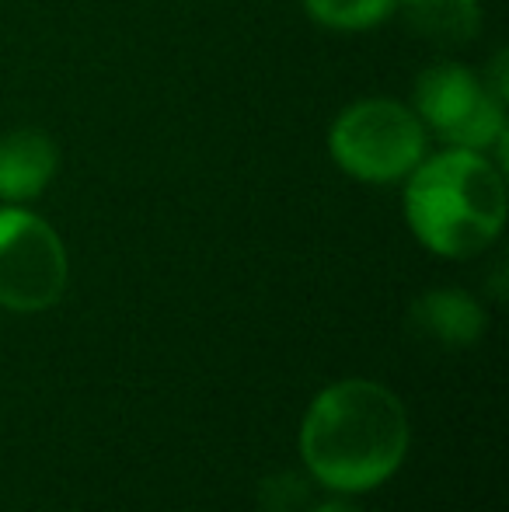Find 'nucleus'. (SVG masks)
Returning a JSON list of instances; mask_svg holds the SVG:
<instances>
[{"label": "nucleus", "instance_id": "1", "mask_svg": "<svg viewBox=\"0 0 509 512\" xmlns=\"http://www.w3.org/2000/svg\"><path fill=\"white\" fill-rule=\"evenodd\" d=\"M408 453V415L398 394L374 380H342L321 391L300 425V457L332 492L384 485Z\"/></svg>", "mask_w": 509, "mask_h": 512}, {"label": "nucleus", "instance_id": "11", "mask_svg": "<svg viewBox=\"0 0 509 512\" xmlns=\"http://www.w3.org/2000/svg\"><path fill=\"white\" fill-rule=\"evenodd\" d=\"M314 512H363V509H356L353 502H325V506H318Z\"/></svg>", "mask_w": 509, "mask_h": 512}, {"label": "nucleus", "instance_id": "5", "mask_svg": "<svg viewBox=\"0 0 509 512\" xmlns=\"http://www.w3.org/2000/svg\"><path fill=\"white\" fill-rule=\"evenodd\" d=\"M67 248L42 216L0 206V307L35 314L67 290Z\"/></svg>", "mask_w": 509, "mask_h": 512}, {"label": "nucleus", "instance_id": "9", "mask_svg": "<svg viewBox=\"0 0 509 512\" xmlns=\"http://www.w3.org/2000/svg\"><path fill=\"white\" fill-rule=\"evenodd\" d=\"M398 0H304V11L318 25L339 28V32H363L387 21Z\"/></svg>", "mask_w": 509, "mask_h": 512}, {"label": "nucleus", "instance_id": "3", "mask_svg": "<svg viewBox=\"0 0 509 512\" xmlns=\"http://www.w3.org/2000/svg\"><path fill=\"white\" fill-rule=\"evenodd\" d=\"M429 129L408 105L367 98L349 105L328 129V154L356 182L387 185L408 178L422 164Z\"/></svg>", "mask_w": 509, "mask_h": 512}, {"label": "nucleus", "instance_id": "8", "mask_svg": "<svg viewBox=\"0 0 509 512\" xmlns=\"http://www.w3.org/2000/svg\"><path fill=\"white\" fill-rule=\"evenodd\" d=\"M394 14H401L415 35L440 46H464L482 28L478 0H398Z\"/></svg>", "mask_w": 509, "mask_h": 512}, {"label": "nucleus", "instance_id": "2", "mask_svg": "<svg viewBox=\"0 0 509 512\" xmlns=\"http://www.w3.org/2000/svg\"><path fill=\"white\" fill-rule=\"evenodd\" d=\"M405 216L412 234L436 255H478L503 234V171L482 150L450 147L436 157H422L405 185Z\"/></svg>", "mask_w": 509, "mask_h": 512}, {"label": "nucleus", "instance_id": "6", "mask_svg": "<svg viewBox=\"0 0 509 512\" xmlns=\"http://www.w3.org/2000/svg\"><path fill=\"white\" fill-rule=\"evenodd\" d=\"M56 175V143L42 129H14L0 136V199L21 206Z\"/></svg>", "mask_w": 509, "mask_h": 512}, {"label": "nucleus", "instance_id": "4", "mask_svg": "<svg viewBox=\"0 0 509 512\" xmlns=\"http://www.w3.org/2000/svg\"><path fill=\"white\" fill-rule=\"evenodd\" d=\"M412 112L443 143L461 150H489L506 143V108L489 84L454 60L433 63L415 81Z\"/></svg>", "mask_w": 509, "mask_h": 512}, {"label": "nucleus", "instance_id": "7", "mask_svg": "<svg viewBox=\"0 0 509 512\" xmlns=\"http://www.w3.org/2000/svg\"><path fill=\"white\" fill-rule=\"evenodd\" d=\"M412 324L440 345H471L485 331V310L464 290H433L415 300Z\"/></svg>", "mask_w": 509, "mask_h": 512}, {"label": "nucleus", "instance_id": "10", "mask_svg": "<svg viewBox=\"0 0 509 512\" xmlns=\"http://www.w3.org/2000/svg\"><path fill=\"white\" fill-rule=\"evenodd\" d=\"M304 502V485L293 474H276L262 485V506L269 512H293Z\"/></svg>", "mask_w": 509, "mask_h": 512}]
</instances>
